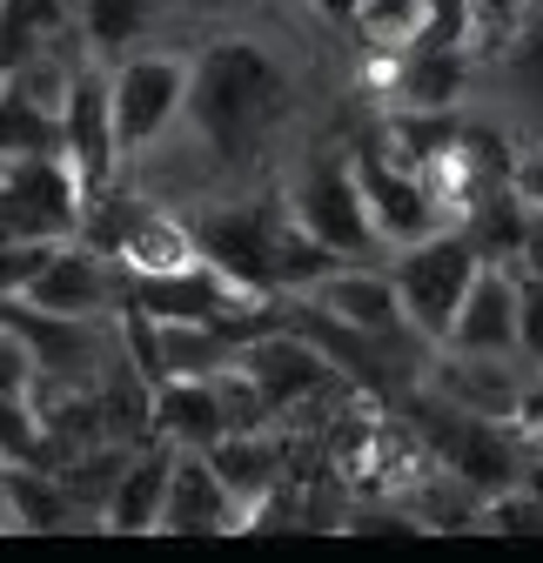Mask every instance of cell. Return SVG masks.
<instances>
[{
    "instance_id": "6da1fadb",
    "label": "cell",
    "mask_w": 543,
    "mask_h": 563,
    "mask_svg": "<svg viewBox=\"0 0 543 563\" xmlns=\"http://www.w3.org/2000/svg\"><path fill=\"white\" fill-rule=\"evenodd\" d=\"M289 114H296V81H289V60L268 41L222 34L201 54H188V95L175 128H188L195 148L215 168L248 175Z\"/></svg>"
},
{
    "instance_id": "7a4b0ae2",
    "label": "cell",
    "mask_w": 543,
    "mask_h": 563,
    "mask_svg": "<svg viewBox=\"0 0 543 563\" xmlns=\"http://www.w3.org/2000/svg\"><path fill=\"white\" fill-rule=\"evenodd\" d=\"M477 268H484V255H477V242H469L456 222L430 229L423 242H402L396 249V262H389L396 302H402L410 329L430 349L443 342V329H450V316H456V302H463V289H469V275H477Z\"/></svg>"
},
{
    "instance_id": "3957f363",
    "label": "cell",
    "mask_w": 543,
    "mask_h": 563,
    "mask_svg": "<svg viewBox=\"0 0 543 563\" xmlns=\"http://www.w3.org/2000/svg\"><path fill=\"white\" fill-rule=\"evenodd\" d=\"M417 437L430 443V456H436L450 476H463L469 489H477V497L523 483V437L510 430V422H497V416H469V409L430 396Z\"/></svg>"
},
{
    "instance_id": "277c9868",
    "label": "cell",
    "mask_w": 543,
    "mask_h": 563,
    "mask_svg": "<svg viewBox=\"0 0 543 563\" xmlns=\"http://www.w3.org/2000/svg\"><path fill=\"white\" fill-rule=\"evenodd\" d=\"M289 216L343 262H363L376 249V222H369V201H363V181H356V162L350 155H315L302 162V175L282 188Z\"/></svg>"
},
{
    "instance_id": "5b68a950",
    "label": "cell",
    "mask_w": 543,
    "mask_h": 563,
    "mask_svg": "<svg viewBox=\"0 0 543 563\" xmlns=\"http://www.w3.org/2000/svg\"><path fill=\"white\" fill-rule=\"evenodd\" d=\"M81 216H88V188L67 168V155L0 162V235L67 242V235H81Z\"/></svg>"
},
{
    "instance_id": "8992f818",
    "label": "cell",
    "mask_w": 543,
    "mask_h": 563,
    "mask_svg": "<svg viewBox=\"0 0 543 563\" xmlns=\"http://www.w3.org/2000/svg\"><path fill=\"white\" fill-rule=\"evenodd\" d=\"M188 95V54H114L108 75V108H114V141L121 155H142L181 121Z\"/></svg>"
},
{
    "instance_id": "52a82bcc",
    "label": "cell",
    "mask_w": 543,
    "mask_h": 563,
    "mask_svg": "<svg viewBox=\"0 0 543 563\" xmlns=\"http://www.w3.org/2000/svg\"><path fill=\"white\" fill-rule=\"evenodd\" d=\"M302 302H309V309H322L329 322H343V329H356V335L383 342V349H389V363H396L402 376H417L410 363L396 356V349H423V335L410 329V316H402V302H396V282H389V268L335 262L329 275H315L309 289H302Z\"/></svg>"
},
{
    "instance_id": "ba28073f",
    "label": "cell",
    "mask_w": 543,
    "mask_h": 563,
    "mask_svg": "<svg viewBox=\"0 0 543 563\" xmlns=\"http://www.w3.org/2000/svg\"><path fill=\"white\" fill-rule=\"evenodd\" d=\"M60 155H67V168L81 175L88 195L114 188V175H121V141H114V108H108L101 54H81L75 75H67V95H60Z\"/></svg>"
},
{
    "instance_id": "9c48e42d",
    "label": "cell",
    "mask_w": 543,
    "mask_h": 563,
    "mask_svg": "<svg viewBox=\"0 0 543 563\" xmlns=\"http://www.w3.org/2000/svg\"><path fill=\"white\" fill-rule=\"evenodd\" d=\"M350 162H356V181H363V201H369L376 242L402 249V242H423L430 229H450V222H443V208H436V195H430V181H423V168L396 162L383 141L356 148Z\"/></svg>"
},
{
    "instance_id": "30bf717a",
    "label": "cell",
    "mask_w": 543,
    "mask_h": 563,
    "mask_svg": "<svg viewBox=\"0 0 543 563\" xmlns=\"http://www.w3.org/2000/svg\"><path fill=\"white\" fill-rule=\"evenodd\" d=\"M21 302H34V309H47V316L101 322V309L121 302V262L101 255V249L81 242V235H67V242H54L47 268L27 282V296H21Z\"/></svg>"
},
{
    "instance_id": "8fae6325",
    "label": "cell",
    "mask_w": 543,
    "mask_h": 563,
    "mask_svg": "<svg viewBox=\"0 0 543 563\" xmlns=\"http://www.w3.org/2000/svg\"><path fill=\"white\" fill-rule=\"evenodd\" d=\"M443 349H463V356H517V268L510 262H484L469 275V289L443 329Z\"/></svg>"
},
{
    "instance_id": "7c38bea8",
    "label": "cell",
    "mask_w": 543,
    "mask_h": 563,
    "mask_svg": "<svg viewBox=\"0 0 543 563\" xmlns=\"http://www.w3.org/2000/svg\"><path fill=\"white\" fill-rule=\"evenodd\" d=\"M168 537H235L242 530V510L229 497V483L215 476V463L201 450H175V470H168V497H162V523Z\"/></svg>"
},
{
    "instance_id": "4fadbf2b",
    "label": "cell",
    "mask_w": 543,
    "mask_h": 563,
    "mask_svg": "<svg viewBox=\"0 0 543 563\" xmlns=\"http://www.w3.org/2000/svg\"><path fill=\"white\" fill-rule=\"evenodd\" d=\"M510 363H517V356H463V349H443V342H436L423 383H430V396H443V402H456V409H469V416L510 422V416H517V396H523V376H517Z\"/></svg>"
},
{
    "instance_id": "5bb4252c",
    "label": "cell",
    "mask_w": 543,
    "mask_h": 563,
    "mask_svg": "<svg viewBox=\"0 0 543 563\" xmlns=\"http://www.w3.org/2000/svg\"><path fill=\"white\" fill-rule=\"evenodd\" d=\"M168 470H175V443H142L128 456V470L114 476L108 504H101V530H121V537H142L162 523V497H168Z\"/></svg>"
},
{
    "instance_id": "9a60e30c",
    "label": "cell",
    "mask_w": 543,
    "mask_h": 563,
    "mask_svg": "<svg viewBox=\"0 0 543 563\" xmlns=\"http://www.w3.org/2000/svg\"><path fill=\"white\" fill-rule=\"evenodd\" d=\"M148 422H155V437L175 443V450H209L229 430L222 396H215V376H168V383H155Z\"/></svg>"
},
{
    "instance_id": "2e32d148",
    "label": "cell",
    "mask_w": 543,
    "mask_h": 563,
    "mask_svg": "<svg viewBox=\"0 0 543 563\" xmlns=\"http://www.w3.org/2000/svg\"><path fill=\"white\" fill-rule=\"evenodd\" d=\"M195 255H201V249H195L188 216H168V208H155V201L134 208V222H128L121 242H114L121 282H128V275H168V268H181V262H195Z\"/></svg>"
},
{
    "instance_id": "e0dca14e",
    "label": "cell",
    "mask_w": 543,
    "mask_h": 563,
    "mask_svg": "<svg viewBox=\"0 0 543 563\" xmlns=\"http://www.w3.org/2000/svg\"><path fill=\"white\" fill-rule=\"evenodd\" d=\"M497 81H503V95H510V101L536 121V134H543V0H530L517 21H503Z\"/></svg>"
},
{
    "instance_id": "ac0fdd59",
    "label": "cell",
    "mask_w": 543,
    "mask_h": 563,
    "mask_svg": "<svg viewBox=\"0 0 543 563\" xmlns=\"http://www.w3.org/2000/svg\"><path fill=\"white\" fill-rule=\"evenodd\" d=\"M75 27V0H0V75Z\"/></svg>"
},
{
    "instance_id": "d6986e66",
    "label": "cell",
    "mask_w": 543,
    "mask_h": 563,
    "mask_svg": "<svg viewBox=\"0 0 543 563\" xmlns=\"http://www.w3.org/2000/svg\"><path fill=\"white\" fill-rule=\"evenodd\" d=\"M21 155H60V114L0 75V162Z\"/></svg>"
},
{
    "instance_id": "ffe728a7",
    "label": "cell",
    "mask_w": 543,
    "mask_h": 563,
    "mask_svg": "<svg viewBox=\"0 0 543 563\" xmlns=\"http://www.w3.org/2000/svg\"><path fill=\"white\" fill-rule=\"evenodd\" d=\"M235 335L215 322H162V383L168 376H215L235 363Z\"/></svg>"
},
{
    "instance_id": "44dd1931",
    "label": "cell",
    "mask_w": 543,
    "mask_h": 563,
    "mask_svg": "<svg viewBox=\"0 0 543 563\" xmlns=\"http://www.w3.org/2000/svg\"><path fill=\"white\" fill-rule=\"evenodd\" d=\"M155 8L162 0H75V27L88 41V54H128L134 41H142L155 27Z\"/></svg>"
},
{
    "instance_id": "7402d4cb",
    "label": "cell",
    "mask_w": 543,
    "mask_h": 563,
    "mask_svg": "<svg viewBox=\"0 0 543 563\" xmlns=\"http://www.w3.org/2000/svg\"><path fill=\"white\" fill-rule=\"evenodd\" d=\"M356 27H363V41L369 47H383V54H402L417 41V21H423V0H356V14H350Z\"/></svg>"
},
{
    "instance_id": "603a6c76",
    "label": "cell",
    "mask_w": 543,
    "mask_h": 563,
    "mask_svg": "<svg viewBox=\"0 0 543 563\" xmlns=\"http://www.w3.org/2000/svg\"><path fill=\"white\" fill-rule=\"evenodd\" d=\"M477 530H497V537H523V530H543V497L530 483H510V489H490L484 510H477Z\"/></svg>"
},
{
    "instance_id": "cb8c5ba5",
    "label": "cell",
    "mask_w": 543,
    "mask_h": 563,
    "mask_svg": "<svg viewBox=\"0 0 543 563\" xmlns=\"http://www.w3.org/2000/svg\"><path fill=\"white\" fill-rule=\"evenodd\" d=\"M41 409L34 396H0V470L8 463H41Z\"/></svg>"
},
{
    "instance_id": "d4e9b609",
    "label": "cell",
    "mask_w": 543,
    "mask_h": 563,
    "mask_svg": "<svg viewBox=\"0 0 543 563\" xmlns=\"http://www.w3.org/2000/svg\"><path fill=\"white\" fill-rule=\"evenodd\" d=\"M54 242L41 235H0V296H27V282L47 268Z\"/></svg>"
},
{
    "instance_id": "484cf974",
    "label": "cell",
    "mask_w": 543,
    "mask_h": 563,
    "mask_svg": "<svg viewBox=\"0 0 543 563\" xmlns=\"http://www.w3.org/2000/svg\"><path fill=\"white\" fill-rule=\"evenodd\" d=\"M517 356L543 369V275H517Z\"/></svg>"
},
{
    "instance_id": "4316f807",
    "label": "cell",
    "mask_w": 543,
    "mask_h": 563,
    "mask_svg": "<svg viewBox=\"0 0 543 563\" xmlns=\"http://www.w3.org/2000/svg\"><path fill=\"white\" fill-rule=\"evenodd\" d=\"M41 369H34V349L14 322H0V396H34Z\"/></svg>"
},
{
    "instance_id": "83f0119b",
    "label": "cell",
    "mask_w": 543,
    "mask_h": 563,
    "mask_svg": "<svg viewBox=\"0 0 543 563\" xmlns=\"http://www.w3.org/2000/svg\"><path fill=\"white\" fill-rule=\"evenodd\" d=\"M510 188H517L523 201H543V134H536V148H530V155L510 162Z\"/></svg>"
},
{
    "instance_id": "f1b7e54d",
    "label": "cell",
    "mask_w": 543,
    "mask_h": 563,
    "mask_svg": "<svg viewBox=\"0 0 543 563\" xmlns=\"http://www.w3.org/2000/svg\"><path fill=\"white\" fill-rule=\"evenodd\" d=\"M469 8H477V21H497L503 27V21H517L530 8V0H469Z\"/></svg>"
},
{
    "instance_id": "f546056e",
    "label": "cell",
    "mask_w": 543,
    "mask_h": 563,
    "mask_svg": "<svg viewBox=\"0 0 543 563\" xmlns=\"http://www.w3.org/2000/svg\"><path fill=\"white\" fill-rule=\"evenodd\" d=\"M309 8H322L329 21H350V14H356V0H309Z\"/></svg>"
}]
</instances>
